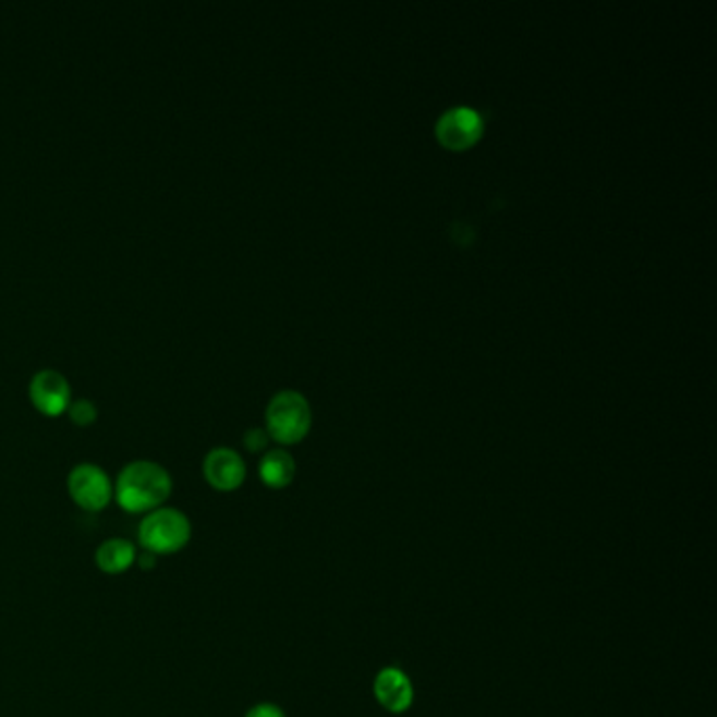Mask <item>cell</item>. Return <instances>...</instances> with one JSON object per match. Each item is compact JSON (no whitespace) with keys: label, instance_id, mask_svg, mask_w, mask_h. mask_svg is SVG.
<instances>
[{"label":"cell","instance_id":"4","mask_svg":"<svg viewBox=\"0 0 717 717\" xmlns=\"http://www.w3.org/2000/svg\"><path fill=\"white\" fill-rule=\"evenodd\" d=\"M68 493L83 511L97 513L110 506L114 497V484L99 465L78 463L68 474Z\"/></svg>","mask_w":717,"mask_h":717},{"label":"cell","instance_id":"3","mask_svg":"<svg viewBox=\"0 0 717 717\" xmlns=\"http://www.w3.org/2000/svg\"><path fill=\"white\" fill-rule=\"evenodd\" d=\"M266 421H268V436H271L276 442L297 445L309 432L312 411L300 391L284 389L269 400Z\"/></svg>","mask_w":717,"mask_h":717},{"label":"cell","instance_id":"5","mask_svg":"<svg viewBox=\"0 0 717 717\" xmlns=\"http://www.w3.org/2000/svg\"><path fill=\"white\" fill-rule=\"evenodd\" d=\"M482 131H484V120L474 108L467 106H459L445 112L436 124V135L440 144L454 151L474 146L482 137Z\"/></svg>","mask_w":717,"mask_h":717},{"label":"cell","instance_id":"9","mask_svg":"<svg viewBox=\"0 0 717 717\" xmlns=\"http://www.w3.org/2000/svg\"><path fill=\"white\" fill-rule=\"evenodd\" d=\"M137 560V547L129 538H108L95 551V567L104 574H122Z\"/></svg>","mask_w":717,"mask_h":717},{"label":"cell","instance_id":"8","mask_svg":"<svg viewBox=\"0 0 717 717\" xmlns=\"http://www.w3.org/2000/svg\"><path fill=\"white\" fill-rule=\"evenodd\" d=\"M34 406L45 415H60L70 404V384L60 370L42 368L31 381Z\"/></svg>","mask_w":717,"mask_h":717},{"label":"cell","instance_id":"2","mask_svg":"<svg viewBox=\"0 0 717 717\" xmlns=\"http://www.w3.org/2000/svg\"><path fill=\"white\" fill-rule=\"evenodd\" d=\"M137 538L144 551L158 556H173L187 547L192 538V522L190 518L175 508H158L146 513Z\"/></svg>","mask_w":717,"mask_h":717},{"label":"cell","instance_id":"6","mask_svg":"<svg viewBox=\"0 0 717 717\" xmlns=\"http://www.w3.org/2000/svg\"><path fill=\"white\" fill-rule=\"evenodd\" d=\"M203 474L215 490L232 493L246 478V465L236 450L217 447L203 461Z\"/></svg>","mask_w":717,"mask_h":717},{"label":"cell","instance_id":"12","mask_svg":"<svg viewBox=\"0 0 717 717\" xmlns=\"http://www.w3.org/2000/svg\"><path fill=\"white\" fill-rule=\"evenodd\" d=\"M268 432H264L259 427H251L244 434V445H246V449L253 450V452H259V450L266 449L268 447Z\"/></svg>","mask_w":717,"mask_h":717},{"label":"cell","instance_id":"1","mask_svg":"<svg viewBox=\"0 0 717 717\" xmlns=\"http://www.w3.org/2000/svg\"><path fill=\"white\" fill-rule=\"evenodd\" d=\"M173 493L171 474L154 461H131L120 470L114 499L126 513H150L162 508Z\"/></svg>","mask_w":717,"mask_h":717},{"label":"cell","instance_id":"14","mask_svg":"<svg viewBox=\"0 0 717 717\" xmlns=\"http://www.w3.org/2000/svg\"><path fill=\"white\" fill-rule=\"evenodd\" d=\"M135 564L139 568H144V570H151V568H156V556L154 554H150V551H137V560H135Z\"/></svg>","mask_w":717,"mask_h":717},{"label":"cell","instance_id":"10","mask_svg":"<svg viewBox=\"0 0 717 717\" xmlns=\"http://www.w3.org/2000/svg\"><path fill=\"white\" fill-rule=\"evenodd\" d=\"M297 465L287 450H269L259 463V476L269 488H284L295 478Z\"/></svg>","mask_w":717,"mask_h":717},{"label":"cell","instance_id":"7","mask_svg":"<svg viewBox=\"0 0 717 717\" xmlns=\"http://www.w3.org/2000/svg\"><path fill=\"white\" fill-rule=\"evenodd\" d=\"M375 698L389 714H404L413 707L415 690L409 676L398 667H386L375 678Z\"/></svg>","mask_w":717,"mask_h":717},{"label":"cell","instance_id":"13","mask_svg":"<svg viewBox=\"0 0 717 717\" xmlns=\"http://www.w3.org/2000/svg\"><path fill=\"white\" fill-rule=\"evenodd\" d=\"M244 717H287L284 712L278 705L271 703H259L255 707H251Z\"/></svg>","mask_w":717,"mask_h":717},{"label":"cell","instance_id":"11","mask_svg":"<svg viewBox=\"0 0 717 717\" xmlns=\"http://www.w3.org/2000/svg\"><path fill=\"white\" fill-rule=\"evenodd\" d=\"M70 417L78 425H89L97 417V406L89 398H78L70 402Z\"/></svg>","mask_w":717,"mask_h":717}]
</instances>
